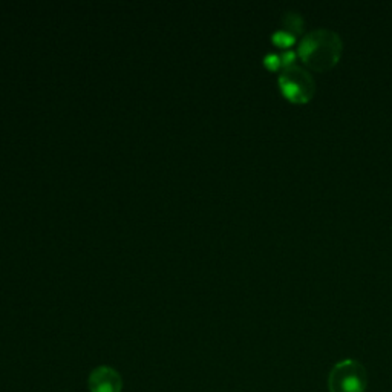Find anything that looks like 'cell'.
I'll list each match as a JSON object with an SVG mask.
<instances>
[{"instance_id":"obj_1","label":"cell","mask_w":392,"mask_h":392,"mask_svg":"<svg viewBox=\"0 0 392 392\" xmlns=\"http://www.w3.org/2000/svg\"><path fill=\"white\" fill-rule=\"evenodd\" d=\"M343 51L339 34L331 29L317 28L306 33L297 48V57L310 69L325 72L337 65Z\"/></svg>"},{"instance_id":"obj_2","label":"cell","mask_w":392,"mask_h":392,"mask_svg":"<svg viewBox=\"0 0 392 392\" xmlns=\"http://www.w3.org/2000/svg\"><path fill=\"white\" fill-rule=\"evenodd\" d=\"M366 386V371L357 360H342L333 366L328 375L329 392H365Z\"/></svg>"},{"instance_id":"obj_3","label":"cell","mask_w":392,"mask_h":392,"mask_svg":"<svg viewBox=\"0 0 392 392\" xmlns=\"http://www.w3.org/2000/svg\"><path fill=\"white\" fill-rule=\"evenodd\" d=\"M282 95L293 103H306L316 92V83L308 69L293 65L283 69L279 75Z\"/></svg>"},{"instance_id":"obj_4","label":"cell","mask_w":392,"mask_h":392,"mask_svg":"<svg viewBox=\"0 0 392 392\" xmlns=\"http://www.w3.org/2000/svg\"><path fill=\"white\" fill-rule=\"evenodd\" d=\"M91 392H121V375L111 366H98L91 373L89 380Z\"/></svg>"},{"instance_id":"obj_5","label":"cell","mask_w":392,"mask_h":392,"mask_svg":"<svg viewBox=\"0 0 392 392\" xmlns=\"http://www.w3.org/2000/svg\"><path fill=\"white\" fill-rule=\"evenodd\" d=\"M296 58H297V52L291 49H282V52L267 54L264 61L267 68L272 69V71H279V69L283 71V69L296 65Z\"/></svg>"},{"instance_id":"obj_6","label":"cell","mask_w":392,"mask_h":392,"mask_svg":"<svg viewBox=\"0 0 392 392\" xmlns=\"http://www.w3.org/2000/svg\"><path fill=\"white\" fill-rule=\"evenodd\" d=\"M279 29L285 31V33L295 36L297 38V36H301L302 29H304L302 15L299 13H293V11L285 13L282 17V26Z\"/></svg>"}]
</instances>
